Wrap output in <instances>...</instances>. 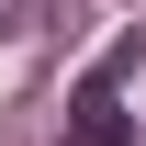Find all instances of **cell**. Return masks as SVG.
<instances>
[{
  "instance_id": "cell-1",
  "label": "cell",
  "mask_w": 146,
  "mask_h": 146,
  "mask_svg": "<svg viewBox=\"0 0 146 146\" xmlns=\"http://www.w3.org/2000/svg\"><path fill=\"white\" fill-rule=\"evenodd\" d=\"M124 68H135V34L90 56L79 68V90H68V146H135V112H124Z\"/></svg>"
},
{
  "instance_id": "cell-2",
  "label": "cell",
  "mask_w": 146,
  "mask_h": 146,
  "mask_svg": "<svg viewBox=\"0 0 146 146\" xmlns=\"http://www.w3.org/2000/svg\"><path fill=\"white\" fill-rule=\"evenodd\" d=\"M45 11V0H0V34H23V23H34Z\"/></svg>"
}]
</instances>
